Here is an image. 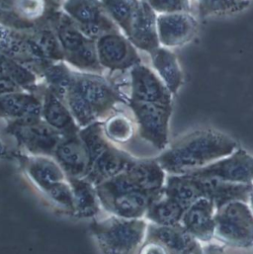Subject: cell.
<instances>
[{"mask_svg":"<svg viewBox=\"0 0 253 254\" xmlns=\"http://www.w3.org/2000/svg\"><path fill=\"white\" fill-rule=\"evenodd\" d=\"M166 178L155 158H133L121 173L96 186L102 210L122 218L143 219L162 192Z\"/></svg>","mask_w":253,"mask_h":254,"instance_id":"cell-1","label":"cell"},{"mask_svg":"<svg viewBox=\"0 0 253 254\" xmlns=\"http://www.w3.org/2000/svg\"><path fill=\"white\" fill-rule=\"evenodd\" d=\"M238 148V141L230 135L204 128L191 131L168 144L155 159L167 175H180L203 168Z\"/></svg>","mask_w":253,"mask_h":254,"instance_id":"cell-2","label":"cell"},{"mask_svg":"<svg viewBox=\"0 0 253 254\" xmlns=\"http://www.w3.org/2000/svg\"><path fill=\"white\" fill-rule=\"evenodd\" d=\"M149 223L109 215L90 222L89 232L101 254H137L147 239Z\"/></svg>","mask_w":253,"mask_h":254,"instance_id":"cell-3","label":"cell"},{"mask_svg":"<svg viewBox=\"0 0 253 254\" xmlns=\"http://www.w3.org/2000/svg\"><path fill=\"white\" fill-rule=\"evenodd\" d=\"M215 241L232 250H253V213L246 201H232L216 214Z\"/></svg>","mask_w":253,"mask_h":254,"instance_id":"cell-4","label":"cell"},{"mask_svg":"<svg viewBox=\"0 0 253 254\" xmlns=\"http://www.w3.org/2000/svg\"><path fill=\"white\" fill-rule=\"evenodd\" d=\"M6 131L15 138L20 151L30 155L53 156L63 137L43 118L8 122Z\"/></svg>","mask_w":253,"mask_h":254,"instance_id":"cell-5","label":"cell"},{"mask_svg":"<svg viewBox=\"0 0 253 254\" xmlns=\"http://www.w3.org/2000/svg\"><path fill=\"white\" fill-rule=\"evenodd\" d=\"M137 130L142 139L158 150L169 144V123L172 105L130 101Z\"/></svg>","mask_w":253,"mask_h":254,"instance_id":"cell-6","label":"cell"},{"mask_svg":"<svg viewBox=\"0 0 253 254\" xmlns=\"http://www.w3.org/2000/svg\"><path fill=\"white\" fill-rule=\"evenodd\" d=\"M186 174L231 184L251 185L253 183V155L239 147L232 154Z\"/></svg>","mask_w":253,"mask_h":254,"instance_id":"cell-7","label":"cell"},{"mask_svg":"<svg viewBox=\"0 0 253 254\" xmlns=\"http://www.w3.org/2000/svg\"><path fill=\"white\" fill-rule=\"evenodd\" d=\"M23 173L43 195L56 185L67 180V176L53 156L30 155L22 151L13 155Z\"/></svg>","mask_w":253,"mask_h":254,"instance_id":"cell-8","label":"cell"},{"mask_svg":"<svg viewBox=\"0 0 253 254\" xmlns=\"http://www.w3.org/2000/svg\"><path fill=\"white\" fill-rule=\"evenodd\" d=\"M158 42L161 47L173 49L191 42L199 29V22L194 13L174 12L157 14Z\"/></svg>","mask_w":253,"mask_h":254,"instance_id":"cell-9","label":"cell"},{"mask_svg":"<svg viewBox=\"0 0 253 254\" xmlns=\"http://www.w3.org/2000/svg\"><path fill=\"white\" fill-rule=\"evenodd\" d=\"M217 211L213 201L200 199L186 210L180 225L201 245L209 246L215 241Z\"/></svg>","mask_w":253,"mask_h":254,"instance_id":"cell-10","label":"cell"},{"mask_svg":"<svg viewBox=\"0 0 253 254\" xmlns=\"http://www.w3.org/2000/svg\"><path fill=\"white\" fill-rule=\"evenodd\" d=\"M157 13L146 1L136 2L126 32L132 42L141 50L148 53L158 48V36L156 26Z\"/></svg>","mask_w":253,"mask_h":254,"instance_id":"cell-11","label":"cell"},{"mask_svg":"<svg viewBox=\"0 0 253 254\" xmlns=\"http://www.w3.org/2000/svg\"><path fill=\"white\" fill-rule=\"evenodd\" d=\"M172 95L159 76L151 69L144 65L133 67L130 101L172 105Z\"/></svg>","mask_w":253,"mask_h":254,"instance_id":"cell-12","label":"cell"},{"mask_svg":"<svg viewBox=\"0 0 253 254\" xmlns=\"http://www.w3.org/2000/svg\"><path fill=\"white\" fill-rule=\"evenodd\" d=\"M53 157L64 171L67 178H83L88 171V156L79 132L63 136Z\"/></svg>","mask_w":253,"mask_h":254,"instance_id":"cell-13","label":"cell"},{"mask_svg":"<svg viewBox=\"0 0 253 254\" xmlns=\"http://www.w3.org/2000/svg\"><path fill=\"white\" fill-rule=\"evenodd\" d=\"M133 158L111 142L92 162L84 178L97 186L125 170Z\"/></svg>","mask_w":253,"mask_h":254,"instance_id":"cell-14","label":"cell"},{"mask_svg":"<svg viewBox=\"0 0 253 254\" xmlns=\"http://www.w3.org/2000/svg\"><path fill=\"white\" fill-rule=\"evenodd\" d=\"M43 103L35 96L12 92L0 96V118L8 122L42 118Z\"/></svg>","mask_w":253,"mask_h":254,"instance_id":"cell-15","label":"cell"},{"mask_svg":"<svg viewBox=\"0 0 253 254\" xmlns=\"http://www.w3.org/2000/svg\"><path fill=\"white\" fill-rule=\"evenodd\" d=\"M74 87L91 109L97 122L109 116L108 113L115 102V97L107 85L97 79L83 77Z\"/></svg>","mask_w":253,"mask_h":254,"instance_id":"cell-16","label":"cell"},{"mask_svg":"<svg viewBox=\"0 0 253 254\" xmlns=\"http://www.w3.org/2000/svg\"><path fill=\"white\" fill-rule=\"evenodd\" d=\"M146 241L158 242L170 254H188L201 245L181 225L156 226L149 224Z\"/></svg>","mask_w":253,"mask_h":254,"instance_id":"cell-17","label":"cell"},{"mask_svg":"<svg viewBox=\"0 0 253 254\" xmlns=\"http://www.w3.org/2000/svg\"><path fill=\"white\" fill-rule=\"evenodd\" d=\"M67 179L73 194L74 211L72 217L90 221L96 219L102 210L96 186L84 177Z\"/></svg>","mask_w":253,"mask_h":254,"instance_id":"cell-18","label":"cell"},{"mask_svg":"<svg viewBox=\"0 0 253 254\" xmlns=\"http://www.w3.org/2000/svg\"><path fill=\"white\" fill-rule=\"evenodd\" d=\"M156 74L172 94H176L183 83V73L176 55L159 46L149 53Z\"/></svg>","mask_w":253,"mask_h":254,"instance_id":"cell-19","label":"cell"},{"mask_svg":"<svg viewBox=\"0 0 253 254\" xmlns=\"http://www.w3.org/2000/svg\"><path fill=\"white\" fill-rule=\"evenodd\" d=\"M42 118L63 136L74 135L80 130L68 107L52 93L46 97L43 103Z\"/></svg>","mask_w":253,"mask_h":254,"instance_id":"cell-20","label":"cell"},{"mask_svg":"<svg viewBox=\"0 0 253 254\" xmlns=\"http://www.w3.org/2000/svg\"><path fill=\"white\" fill-rule=\"evenodd\" d=\"M185 211L162 192L149 206L144 219L151 225L178 226Z\"/></svg>","mask_w":253,"mask_h":254,"instance_id":"cell-21","label":"cell"},{"mask_svg":"<svg viewBox=\"0 0 253 254\" xmlns=\"http://www.w3.org/2000/svg\"><path fill=\"white\" fill-rule=\"evenodd\" d=\"M129 47L126 41L117 35H105L98 40L97 54L106 65H119L129 57Z\"/></svg>","mask_w":253,"mask_h":254,"instance_id":"cell-22","label":"cell"},{"mask_svg":"<svg viewBox=\"0 0 253 254\" xmlns=\"http://www.w3.org/2000/svg\"><path fill=\"white\" fill-rule=\"evenodd\" d=\"M102 124L107 139L112 143L122 144L129 141L135 131V122L122 113L109 115Z\"/></svg>","mask_w":253,"mask_h":254,"instance_id":"cell-23","label":"cell"},{"mask_svg":"<svg viewBox=\"0 0 253 254\" xmlns=\"http://www.w3.org/2000/svg\"><path fill=\"white\" fill-rule=\"evenodd\" d=\"M195 10L202 19L211 15L240 12L246 9L250 2L241 0H194Z\"/></svg>","mask_w":253,"mask_h":254,"instance_id":"cell-24","label":"cell"},{"mask_svg":"<svg viewBox=\"0 0 253 254\" xmlns=\"http://www.w3.org/2000/svg\"><path fill=\"white\" fill-rule=\"evenodd\" d=\"M65 10L81 24L99 21L101 16L100 5L97 0H67Z\"/></svg>","mask_w":253,"mask_h":254,"instance_id":"cell-25","label":"cell"},{"mask_svg":"<svg viewBox=\"0 0 253 254\" xmlns=\"http://www.w3.org/2000/svg\"><path fill=\"white\" fill-rule=\"evenodd\" d=\"M137 0H103V3L113 18L127 28Z\"/></svg>","mask_w":253,"mask_h":254,"instance_id":"cell-26","label":"cell"},{"mask_svg":"<svg viewBox=\"0 0 253 254\" xmlns=\"http://www.w3.org/2000/svg\"><path fill=\"white\" fill-rule=\"evenodd\" d=\"M157 13H174V12H191L194 13V0H144Z\"/></svg>","mask_w":253,"mask_h":254,"instance_id":"cell-27","label":"cell"},{"mask_svg":"<svg viewBox=\"0 0 253 254\" xmlns=\"http://www.w3.org/2000/svg\"><path fill=\"white\" fill-rule=\"evenodd\" d=\"M0 75H5L13 79L16 83L29 84L34 81V76L26 68L14 62L0 58Z\"/></svg>","mask_w":253,"mask_h":254,"instance_id":"cell-28","label":"cell"},{"mask_svg":"<svg viewBox=\"0 0 253 254\" xmlns=\"http://www.w3.org/2000/svg\"><path fill=\"white\" fill-rule=\"evenodd\" d=\"M59 37L63 48L71 54L78 51L85 44L83 34L70 26L62 27L59 31Z\"/></svg>","mask_w":253,"mask_h":254,"instance_id":"cell-29","label":"cell"},{"mask_svg":"<svg viewBox=\"0 0 253 254\" xmlns=\"http://www.w3.org/2000/svg\"><path fill=\"white\" fill-rule=\"evenodd\" d=\"M13 5L16 11L27 19L38 18L45 11L44 0H14Z\"/></svg>","mask_w":253,"mask_h":254,"instance_id":"cell-30","label":"cell"},{"mask_svg":"<svg viewBox=\"0 0 253 254\" xmlns=\"http://www.w3.org/2000/svg\"><path fill=\"white\" fill-rule=\"evenodd\" d=\"M35 44L39 48L42 55L51 56V57H59L61 54L60 46L54 37V35L48 31L42 32L35 41Z\"/></svg>","mask_w":253,"mask_h":254,"instance_id":"cell-31","label":"cell"},{"mask_svg":"<svg viewBox=\"0 0 253 254\" xmlns=\"http://www.w3.org/2000/svg\"><path fill=\"white\" fill-rule=\"evenodd\" d=\"M73 56L76 64L83 66H91L95 64L98 59V54L95 48L86 42L78 51L73 53Z\"/></svg>","mask_w":253,"mask_h":254,"instance_id":"cell-32","label":"cell"},{"mask_svg":"<svg viewBox=\"0 0 253 254\" xmlns=\"http://www.w3.org/2000/svg\"><path fill=\"white\" fill-rule=\"evenodd\" d=\"M83 36L88 38H102L105 36V33L107 31V24H104V21H96L88 24H81L80 30H79Z\"/></svg>","mask_w":253,"mask_h":254,"instance_id":"cell-33","label":"cell"},{"mask_svg":"<svg viewBox=\"0 0 253 254\" xmlns=\"http://www.w3.org/2000/svg\"><path fill=\"white\" fill-rule=\"evenodd\" d=\"M137 254H170V253L158 242L146 241Z\"/></svg>","mask_w":253,"mask_h":254,"instance_id":"cell-34","label":"cell"},{"mask_svg":"<svg viewBox=\"0 0 253 254\" xmlns=\"http://www.w3.org/2000/svg\"><path fill=\"white\" fill-rule=\"evenodd\" d=\"M16 82L8 76L0 75V96L16 92Z\"/></svg>","mask_w":253,"mask_h":254,"instance_id":"cell-35","label":"cell"},{"mask_svg":"<svg viewBox=\"0 0 253 254\" xmlns=\"http://www.w3.org/2000/svg\"><path fill=\"white\" fill-rule=\"evenodd\" d=\"M10 10V5L7 3L6 0H0V15L2 13L6 14Z\"/></svg>","mask_w":253,"mask_h":254,"instance_id":"cell-36","label":"cell"},{"mask_svg":"<svg viewBox=\"0 0 253 254\" xmlns=\"http://www.w3.org/2000/svg\"><path fill=\"white\" fill-rule=\"evenodd\" d=\"M208 254V253H207V251L205 250L204 246H203V245H200V246L197 247L195 250H193L192 252H190V253H188V254Z\"/></svg>","mask_w":253,"mask_h":254,"instance_id":"cell-37","label":"cell"},{"mask_svg":"<svg viewBox=\"0 0 253 254\" xmlns=\"http://www.w3.org/2000/svg\"><path fill=\"white\" fill-rule=\"evenodd\" d=\"M248 203H249V205H250V207H251V209H252V211H253V186H252L251 193H250V197H249V201H248Z\"/></svg>","mask_w":253,"mask_h":254,"instance_id":"cell-38","label":"cell"},{"mask_svg":"<svg viewBox=\"0 0 253 254\" xmlns=\"http://www.w3.org/2000/svg\"><path fill=\"white\" fill-rule=\"evenodd\" d=\"M241 1H247V2H250L251 0H241Z\"/></svg>","mask_w":253,"mask_h":254,"instance_id":"cell-39","label":"cell"}]
</instances>
